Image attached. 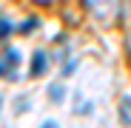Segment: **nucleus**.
<instances>
[{
  "label": "nucleus",
  "mask_w": 131,
  "mask_h": 128,
  "mask_svg": "<svg viewBox=\"0 0 131 128\" xmlns=\"http://www.w3.org/2000/svg\"><path fill=\"white\" fill-rule=\"evenodd\" d=\"M83 6L89 9L94 14V20L103 23V26L114 23V17H117V0H83Z\"/></svg>",
  "instance_id": "1"
},
{
  "label": "nucleus",
  "mask_w": 131,
  "mask_h": 128,
  "mask_svg": "<svg viewBox=\"0 0 131 128\" xmlns=\"http://www.w3.org/2000/svg\"><path fill=\"white\" fill-rule=\"evenodd\" d=\"M46 66H49V57H46V51H34V54H31V74H34V77L46 74Z\"/></svg>",
  "instance_id": "2"
},
{
  "label": "nucleus",
  "mask_w": 131,
  "mask_h": 128,
  "mask_svg": "<svg viewBox=\"0 0 131 128\" xmlns=\"http://www.w3.org/2000/svg\"><path fill=\"white\" fill-rule=\"evenodd\" d=\"M120 120L125 125H131V97H123L120 100Z\"/></svg>",
  "instance_id": "3"
},
{
  "label": "nucleus",
  "mask_w": 131,
  "mask_h": 128,
  "mask_svg": "<svg viewBox=\"0 0 131 128\" xmlns=\"http://www.w3.org/2000/svg\"><path fill=\"white\" fill-rule=\"evenodd\" d=\"M49 97H51V102H63V97H66V88L63 85H49Z\"/></svg>",
  "instance_id": "4"
},
{
  "label": "nucleus",
  "mask_w": 131,
  "mask_h": 128,
  "mask_svg": "<svg viewBox=\"0 0 131 128\" xmlns=\"http://www.w3.org/2000/svg\"><path fill=\"white\" fill-rule=\"evenodd\" d=\"M6 63H9V68L17 66V63H20V51H17V49H9V51H6Z\"/></svg>",
  "instance_id": "5"
},
{
  "label": "nucleus",
  "mask_w": 131,
  "mask_h": 128,
  "mask_svg": "<svg viewBox=\"0 0 131 128\" xmlns=\"http://www.w3.org/2000/svg\"><path fill=\"white\" fill-rule=\"evenodd\" d=\"M34 26H37V20H34V17H29L26 23H23V29H20V31H23V34H29V31H31Z\"/></svg>",
  "instance_id": "6"
},
{
  "label": "nucleus",
  "mask_w": 131,
  "mask_h": 128,
  "mask_svg": "<svg viewBox=\"0 0 131 128\" xmlns=\"http://www.w3.org/2000/svg\"><path fill=\"white\" fill-rule=\"evenodd\" d=\"M74 68H77V60H69V63H66V68H63V74L69 77V74H74Z\"/></svg>",
  "instance_id": "7"
},
{
  "label": "nucleus",
  "mask_w": 131,
  "mask_h": 128,
  "mask_svg": "<svg viewBox=\"0 0 131 128\" xmlns=\"http://www.w3.org/2000/svg\"><path fill=\"white\" fill-rule=\"evenodd\" d=\"M12 31H14V29H12L9 23H3V20H0V37H9Z\"/></svg>",
  "instance_id": "8"
},
{
  "label": "nucleus",
  "mask_w": 131,
  "mask_h": 128,
  "mask_svg": "<svg viewBox=\"0 0 131 128\" xmlns=\"http://www.w3.org/2000/svg\"><path fill=\"white\" fill-rule=\"evenodd\" d=\"M40 128H57V122H54V120H46V122H43Z\"/></svg>",
  "instance_id": "9"
},
{
  "label": "nucleus",
  "mask_w": 131,
  "mask_h": 128,
  "mask_svg": "<svg viewBox=\"0 0 131 128\" xmlns=\"http://www.w3.org/2000/svg\"><path fill=\"white\" fill-rule=\"evenodd\" d=\"M6 71H9V63H6V60H3V63H0V77H3V74H6Z\"/></svg>",
  "instance_id": "10"
},
{
  "label": "nucleus",
  "mask_w": 131,
  "mask_h": 128,
  "mask_svg": "<svg viewBox=\"0 0 131 128\" xmlns=\"http://www.w3.org/2000/svg\"><path fill=\"white\" fill-rule=\"evenodd\" d=\"M0 105H3V97H0Z\"/></svg>",
  "instance_id": "11"
}]
</instances>
